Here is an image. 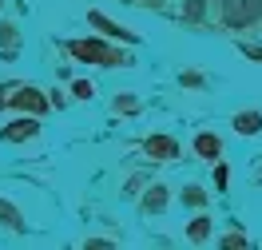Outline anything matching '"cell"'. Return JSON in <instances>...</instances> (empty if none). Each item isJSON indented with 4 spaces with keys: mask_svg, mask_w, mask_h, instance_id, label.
<instances>
[{
    "mask_svg": "<svg viewBox=\"0 0 262 250\" xmlns=\"http://www.w3.org/2000/svg\"><path fill=\"white\" fill-rule=\"evenodd\" d=\"M68 52L83 60V64H103V67H131V52H119L112 44H103V40H68Z\"/></svg>",
    "mask_w": 262,
    "mask_h": 250,
    "instance_id": "obj_1",
    "label": "cell"
},
{
    "mask_svg": "<svg viewBox=\"0 0 262 250\" xmlns=\"http://www.w3.org/2000/svg\"><path fill=\"white\" fill-rule=\"evenodd\" d=\"M219 16H223V24H230V28H246V24H254L258 8H254L250 0H219Z\"/></svg>",
    "mask_w": 262,
    "mask_h": 250,
    "instance_id": "obj_2",
    "label": "cell"
},
{
    "mask_svg": "<svg viewBox=\"0 0 262 250\" xmlns=\"http://www.w3.org/2000/svg\"><path fill=\"white\" fill-rule=\"evenodd\" d=\"M48 103L52 100H44V92H40V87H24V83H20L16 92H12V107H20V111H24V116H44V111H48Z\"/></svg>",
    "mask_w": 262,
    "mask_h": 250,
    "instance_id": "obj_3",
    "label": "cell"
},
{
    "mask_svg": "<svg viewBox=\"0 0 262 250\" xmlns=\"http://www.w3.org/2000/svg\"><path fill=\"white\" fill-rule=\"evenodd\" d=\"M40 135V119L36 116H20V119H12L4 131H0V139L4 143H20V139H36Z\"/></svg>",
    "mask_w": 262,
    "mask_h": 250,
    "instance_id": "obj_4",
    "label": "cell"
},
{
    "mask_svg": "<svg viewBox=\"0 0 262 250\" xmlns=\"http://www.w3.org/2000/svg\"><path fill=\"white\" fill-rule=\"evenodd\" d=\"M88 24H92V28H99V32L107 36V40H127V44H139V36H135V32H127L123 24L107 20L103 12H88Z\"/></svg>",
    "mask_w": 262,
    "mask_h": 250,
    "instance_id": "obj_5",
    "label": "cell"
},
{
    "mask_svg": "<svg viewBox=\"0 0 262 250\" xmlns=\"http://www.w3.org/2000/svg\"><path fill=\"white\" fill-rule=\"evenodd\" d=\"M143 151H147L151 159H159V163H171V159L179 155V143H175V139H167V135H151L147 143H143Z\"/></svg>",
    "mask_w": 262,
    "mask_h": 250,
    "instance_id": "obj_6",
    "label": "cell"
},
{
    "mask_svg": "<svg viewBox=\"0 0 262 250\" xmlns=\"http://www.w3.org/2000/svg\"><path fill=\"white\" fill-rule=\"evenodd\" d=\"M195 151L203 159H219V155H223V139L214 131H203V135H195Z\"/></svg>",
    "mask_w": 262,
    "mask_h": 250,
    "instance_id": "obj_7",
    "label": "cell"
},
{
    "mask_svg": "<svg viewBox=\"0 0 262 250\" xmlns=\"http://www.w3.org/2000/svg\"><path fill=\"white\" fill-rule=\"evenodd\" d=\"M234 131L238 135H258L262 131V111H238V116H234Z\"/></svg>",
    "mask_w": 262,
    "mask_h": 250,
    "instance_id": "obj_8",
    "label": "cell"
},
{
    "mask_svg": "<svg viewBox=\"0 0 262 250\" xmlns=\"http://www.w3.org/2000/svg\"><path fill=\"white\" fill-rule=\"evenodd\" d=\"M143 211H147V215H159V211H167V187H163V183H155V187L147 191Z\"/></svg>",
    "mask_w": 262,
    "mask_h": 250,
    "instance_id": "obj_9",
    "label": "cell"
},
{
    "mask_svg": "<svg viewBox=\"0 0 262 250\" xmlns=\"http://www.w3.org/2000/svg\"><path fill=\"white\" fill-rule=\"evenodd\" d=\"M187 238H191V242H207V238H211V218L207 215H199V218H191V222H187Z\"/></svg>",
    "mask_w": 262,
    "mask_h": 250,
    "instance_id": "obj_10",
    "label": "cell"
},
{
    "mask_svg": "<svg viewBox=\"0 0 262 250\" xmlns=\"http://www.w3.org/2000/svg\"><path fill=\"white\" fill-rule=\"evenodd\" d=\"M0 222H4L8 231H24V218H20V211L12 207V202H4V199H0Z\"/></svg>",
    "mask_w": 262,
    "mask_h": 250,
    "instance_id": "obj_11",
    "label": "cell"
},
{
    "mask_svg": "<svg viewBox=\"0 0 262 250\" xmlns=\"http://www.w3.org/2000/svg\"><path fill=\"white\" fill-rule=\"evenodd\" d=\"M0 52H4V56L16 52V28H12V24H0Z\"/></svg>",
    "mask_w": 262,
    "mask_h": 250,
    "instance_id": "obj_12",
    "label": "cell"
},
{
    "mask_svg": "<svg viewBox=\"0 0 262 250\" xmlns=\"http://www.w3.org/2000/svg\"><path fill=\"white\" fill-rule=\"evenodd\" d=\"M219 250H250V242H246V234H223V242H219Z\"/></svg>",
    "mask_w": 262,
    "mask_h": 250,
    "instance_id": "obj_13",
    "label": "cell"
},
{
    "mask_svg": "<svg viewBox=\"0 0 262 250\" xmlns=\"http://www.w3.org/2000/svg\"><path fill=\"white\" fill-rule=\"evenodd\" d=\"M115 111H123V116H135V111H139V103L131 100V92H119V96H115Z\"/></svg>",
    "mask_w": 262,
    "mask_h": 250,
    "instance_id": "obj_14",
    "label": "cell"
},
{
    "mask_svg": "<svg viewBox=\"0 0 262 250\" xmlns=\"http://www.w3.org/2000/svg\"><path fill=\"white\" fill-rule=\"evenodd\" d=\"M203 202H207V191H203V187H187V191H183V207H203Z\"/></svg>",
    "mask_w": 262,
    "mask_h": 250,
    "instance_id": "obj_15",
    "label": "cell"
},
{
    "mask_svg": "<svg viewBox=\"0 0 262 250\" xmlns=\"http://www.w3.org/2000/svg\"><path fill=\"white\" fill-rule=\"evenodd\" d=\"M72 96H76V100H92V96H96V87H92L88 80H76V83H72Z\"/></svg>",
    "mask_w": 262,
    "mask_h": 250,
    "instance_id": "obj_16",
    "label": "cell"
},
{
    "mask_svg": "<svg viewBox=\"0 0 262 250\" xmlns=\"http://www.w3.org/2000/svg\"><path fill=\"white\" fill-rule=\"evenodd\" d=\"M203 4H207V0H187V4H183V16L187 20H203Z\"/></svg>",
    "mask_w": 262,
    "mask_h": 250,
    "instance_id": "obj_17",
    "label": "cell"
},
{
    "mask_svg": "<svg viewBox=\"0 0 262 250\" xmlns=\"http://www.w3.org/2000/svg\"><path fill=\"white\" fill-rule=\"evenodd\" d=\"M227 179H230V175H227V167L219 163V167H214V187H219V191H227Z\"/></svg>",
    "mask_w": 262,
    "mask_h": 250,
    "instance_id": "obj_18",
    "label": "cell"
},
{
    "mask_svg": "<svg viewBox=\"0 0 262 250\" xmlns=\"http://www.w3.org/2000/svg\"><path fill=\"white\" fill-rule=\"evenodd\" d=\"M83 250H115L112 242H103V238H96V242H83Z\"/></svg>",
    "mask_w": 262,
    "mask_h": 250,
    "instance_id": "obj_19",
    "label": "cell"
},
{
    "mask_svg": "<svg viewBox=\"0 0 262 250\" xmlns=\"http://www.w3.org/2000/svg\"><path fill=\"white\" fill-rule=\"evenodd\" d=\"M183 83H191V87H199V83H203V76H199V72H183Z\"/></svg>",
    "mask_w": 262,
    "mask_h": 250,
    "instance_id": "obj_20",
    "label": "cell"
},
{
    "mask_svg": "<svg viewBox=\"0 0 262 250\" xmlns=\"http://www.w3.org/2000/svg\"><path fill=\"white\" fill-rule=\"evenodd\" d=\"M243 56H250V60H262V48H250V44H243Z\"/></svg>",
    "mask_w": 262,
    "mask_h": 250,
    "instance_id": "obj_21",
    "label": "cell"
},
{
    "mask_svg": "<svg viewBox=\"0 0 262 250\" xmlns=\"http://www.w3.org/2000/svg\"><path fill=\"white\" fill-rule=\"evenodd\" d=\"M250 4H254V8H258V12H262V0H250Z\"/></svg>",
    "mask_w": 262,
    "mask_h": 250,
    "instance_id": "obj_22",
    "label": "cell"
},
{
    "mask_svg": "<svg viewBox=\"0 0 262 250\" xmlns=\"http://www.w3.org/2000/svg\"><path fill=\"white\" fill-rule=\"evenodd\" d=\"M258 179H262V171H258Z\"/></svg>",
    "mask_w": 262,
    "mask_h": 250,
    "instance_id": "obj_23",
    "label": "cell"
}]
</instances>
